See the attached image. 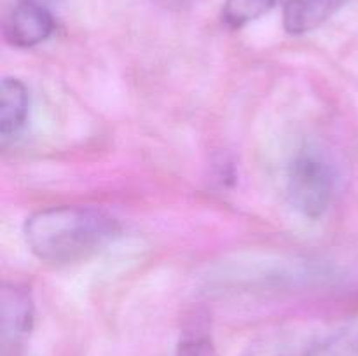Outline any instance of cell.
I'll use <instances>...</instances> for the list:
<instances>
[{
	"instance_id": "obj_1",
	"label": "cell",
	"mask_w": 358,
	"mask_h": 356,
	"mask_svg": "<svg viewBox=\"0 0 358 356\" xmlns=\"http://www.w3.org/2000/svg\"><path fill=\"white\" fill-rule=\"evenodd\" d=\"M121 232L117 220L90 206H51L31 213L24 241L41 262L69 265L86 260Z\"/></svg>"
},
{
	"instance_id": "obj_2",
	"label": "cell",
	"mask_w": 358,
	"mask_h": 356,
	"mask_svg": "<svg viewBox=\"0 0 358 356\" xmlns=\"http://www.w3.org/2000/svg\"><path fill=\"white\" fill-rule=\"evenodd\" d=\"M336 192V171L322 152L304 149L287 170V198L303 216L318 220L325 215Z\"/></svg>"
},
{
	"instance_id": "obj_3",
	"label": "cell",
	"mask_w": 358,
	"mask_h": 356,
	"mask_svg": "<svg viewBox=\"0 0 358 356\" xmlns=\"http://www.w3.org/2000/svg\"><path fill=\"white\" fill-rule=\"evenodd\" d=\"M35 309L30 288L3 283L0 288V356H20L34 330Z\"/></svg>"
},
{
	"instance_id": "obj_4",
	"label": "cell",
	"mask_w": 358,
	"mask_h": 356,
	"mask_svg": "<svg viewBox=\"0 0 358 356\" xmlns=\"http://www.w3.org/2000/svg\"><path fill=\"white\" fill-rule=\"evenodd\" d=\"M56 23L51 10L38 0H17L3 23V37L10 45L30 49L48 40Z\"/></svg>"
},
{
	"instance_id": "obj_5",
	"label": "cell",
	"mask_w": 358,
	"mask_h": 356,
	"mask_svg": "<svg viewBox=\"0 0 358 356\" xmlns=\"http://www.w3.org/2000/svg\"><path fill=\"white\" fill-rule=\"evenodd\" d=\"M28 112H30L28 87L16 77H6L0 86V138L3 145L23 131Z\"/></svg>"
},
{
	"instance_id": "obj_6",
	"label": "cell",
	"mask_w": 358,
	"mask_h": 356,
	"mask_svg": "<svg viewBox=\"0 0 358 356\" xmlns=\"http://www.w3.org/2000/svg\"><path fill=\"white\" fill-rule=\"evenodd\" d=\"M346 0H287L283 6V28L290 35H304L327 23Z\"/></svg>"
},
{
	"instance_id": "obj_7",
	"label": "cell",
	"mask_w": 358,
	"mask_h": 356,
	"mask_svg": "<svg viewBox=\"0 0 358 356\" xmlns=\"http://www.w3.org/2000/svg\"><path fill=\"white\" fill-rule=\"evenodd\" d=\"M275 3L276 0H226L222 21L229 28H241L268 14Z\"/></svg>"
},
{
	"instance_id": "obj_8",
	"label": "cell",
	"mask_w": 358,
	"mask_h": 356,
	"mask_svg": "<svg viewBox=\"0 0 358 356\" xmlns=\"http://www.w3.org/2000/svg\"><path fill=\"white\" fill-rule=\"evenodd\" d=\"M315 348L306 346H296L287 339H275V341H266L262 344L254 346L243 356H311Z\"/></svg>"
},
{
	"instance_id": "obj_9",
	"label": "cell",
	"mask_w": 358,
	"mask_h": 356,
	"mask_svg": "<svg viewBox=\"0 0 358 356\" xmlns=\"http://www.w3.org/2000/svg\"><path fill=\"white\" fill-rule=\"evenodd\" d=\"M175 356H215V349L210 339L194 335L180 342Z\"/></svg>"
}]
</instances>
